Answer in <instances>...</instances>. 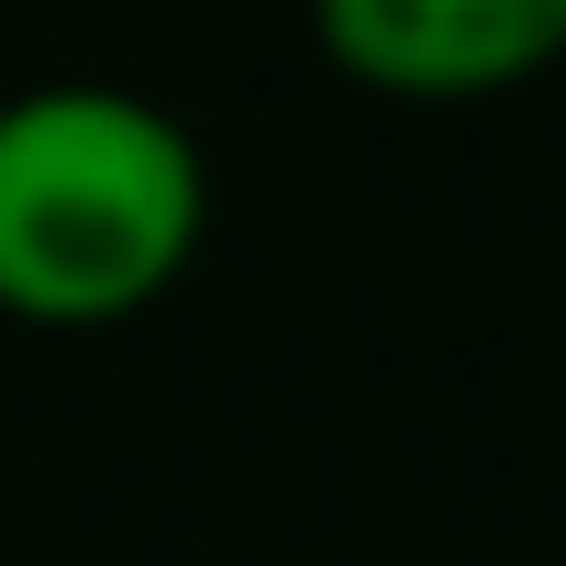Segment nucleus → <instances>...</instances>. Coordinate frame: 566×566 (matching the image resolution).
I'll return each instance as SVG.
<instances>
[{"label":"nucleus","instance_id":"obj_2","mask_svg":"<svg viewBox=\"0 0 566 566\" xmlns=\"http://www.w3.org/2000/svg\"><path fill=\"white\" fill-rule=\"evenodd\" d=\"M312 45L378 101H500L566 67V0H312Z\"/></svg>","mask_w":566,"mask_h":566},{"label":"nucleus","instance_id":"obj_1","mask_svg":"<svg viewBox=\"0 0 566 566\" xmlns=\"http://www.w3.org/2000/svg\"><path fill=\"white\" fill-rule=\"evenodd\" d=\"M211 233L200 134L123 78H34L0 101V323H145Z\"/></svg>","mask_w":566,"mask_h":566}]
</instances>
